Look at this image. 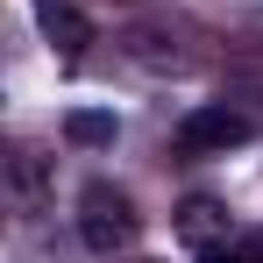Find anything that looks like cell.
<instances>
[{"mask_svg": "<svg viewBox=\"0 0 263 263\" xmlns=\"http://www.w3.org/2000/svg\"><path fill=\"white\" fill-rule=\"evenodd\" d=\"M135 235H142L135 199L121 192V185L92 178L86 192H79V242H86L92 256H121V249H135Z\"/></svg>", "mask_w": 263, "mask_h": 263, "instance_id": "obj_1", "label": "cell"}, {"mask_svg": "<svg viewBox=\"0 0 263 263\" xmlns=\"http://www.w3.org/2000/svg\"><path fill=\"white\" fill-rule=\"evenodd\" d=\"M256 135V114H242V107H192L185 121H178V149L185 157H228L235 142H249Z\"/></svg>", "mask_w": 263, "mask_h": 263, "instance_id": "obj_2", "label": "cell"}, {"mask_svg": "<svg viewBox=\"0 0 263 263\" xmlns=\"http://www.w3.org/2000/svg\"><path fill=\"white\" fill-rule=\"evenodd\" d=\"M228 235H235V220H228V206H220V199H206V192H199V199H185V206H178V242L214 249V242H228Z\"/></svg>", "mask_w": 263, "mask_h": 263, "instance_id": "obj_3", "label": "cell"}, {"mask_svg": "<svg viewBox=\"0 0 263 263\" xmlns=\"http://www.w3.org/2000/svg\"><path fill=\"white\" fill-rule=\"evenodd\" d=\"M36 22H43V36L64 50V57H79V50L92 43V22L71 7V0H36Z\"/></svg>", "mask_w": 263, "mask_h": 263, "instance_id": "obj_4", "label": "cell"}, {"mask_svg": "<svg viewBox=\"0 0 263 263\" xmlns=\"http://www.w3.org/2000/svg\"><path fill=\"white\" fill-rule=\"evenodd\" d=\"M114 135H121V121L107 107H71L64 114V142H79V149H107Z\"/></svg>", "mask_w": 263, "mask_h": 263, "instance_id": "obj_5", "label": "cell"}, {"mask_svg": "<svg viewBox=\"0 0 263 263\" xmlns=\"http://www.w3.org/2000/svg\"><path fill=\"white\" fill-rule=\"evenodd\" d=\"M7 178H14V199H22V206L43 199V157H36V149H7Z\"/></svg>", "mask_w": 263, "mask_h": 263, "instance_id": "obj_6", "label": "cell"}, {"mask_svg": "<svg viewBox=\"0 0 263 263\" xmlns=\"http://www.w3.org/2000/svg\"><path fill=\"white\" fill-rule=\"evenodd\" d=\"M235 256H242V263H263V235H242V242H235Z\"/></svg>", "mask_w": 263, "mask_h": 263, "instance_id": "obj_7", "label": "cell"}, {"mask_svg": "<svg viewBox=\"0 0 263 263\" xmlns=\"http://www.w3.org/2000/svg\"><path fill=\"white\" fill-rule=\"evenodd\" d=\"M199 263H242V256H235V242H214V249H199Z\"/></svg>", "mask_w": 263, "mask_h": 263, "instance_id": "obj_8", "label": "cell"}, {"mask_svg": "<svg viewBox=\"0 0 263 263\" xmlns=\"http://www.w3.org/2000/svg\"><path fill=\"white\" fill-rule=\"evenodd\" d=\"M135 263H149V256H135Z\"/></svg>", "mask_w": 263, "mask_h": 263, "instance_id": "obj_9", "label": "cell"}]
</instances>
